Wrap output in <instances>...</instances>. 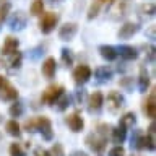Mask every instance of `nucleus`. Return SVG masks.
Segmentation results:
<instances>
[{"label":"nucleus","mask_w":156,"mask_h":156,"mask_svg":"<svg viewBox=\"0 0 156 156\" xmlns=\"http://www.w3.org/2000/svg\"><path fill=\"white\" fill-rule=\"evenodd\" d=\"M24 130L26 132H41L44 140H52L54 132H52V122L46 115L31 117L29 120L24 122Z\"/></svg>","instance_id":"obj_1"},{"label":"nucleus","mask_w":156,"mask_h":156,"mask_svg":"<svg viewBox=\"0 0 156 156\" xmlns=\"http://www.w3.org/2000/svg\"><path fill=\"white\" fill-rule=\"evenodd\" d=\"M107 130H109V127L107 125H99L98 127L96 132H93L86 136V145L90 146L93 151H96V153H101L102 150H104L106 146V138H107Z\"/></svg>","instance_id":"obj_2"},{"label":"nucleus","mask_w":156,"mask_h":156,"mask_svg":"<svg viewBox=\"0 0 156 156\" xmlns=\"http://www.w3.org/2000/svg\"><path fill=\"white\" fill-rule=\"evenodd\" d=\"M62 94H63V86H60V85H51V86L46 88V91L42 93L41 101L44 102V104H47V106H54V104H55V101Z\"/></svg>","instance_id":"obj_3"},{"label":"nucleus","mask_w":156,"mask_h":156,"mask_svg":"<svg viewBox=\"0 0 156 156\" xmlns=\"http://www.w3.org/2000/svg\"><path fill=\"white\" fill-rule=\"evenodd\" d=\"M106 104L111 112H117V111H120V107L125 106V98L119 91H111L106 98Z\"/></svg>","instance_id":"obj_4"},{"label":"nucleus","mask_w":156,"mask_h":156,"mask_svg":"<svg viewBox=\"0 0 156 156\" xmlns=\"http://www.w3.org/2000/svg\"><path fill=\"white\" fill-rule=\"evenodd\" d=\"M57 23H58V16L55 13H44L41 21H39V28H41V31L44 34H49L55 29Z\"/></svg>","instance_id":"obj_5"},{"label":"nucleus","mask_w":156,"mask_h":156,"mask_svg":"<svg viewBox=\"0 0 156 156\" xmlns=\"http://www.w3.org/2000/svg\"><path fill=\"white\" fill-rule=\"evenodd\" d=\"M26 23H28V16L24 12H16L10 16V21H8V26L12 31H21V29L26 28Z\"/></svg>","instance_id":"obj_6"},{"label":"nucleus","mask_w":156,"mask_h":156,"mask_svg":"<svg viewBox=\"0 0 156 156\" xmlns=\"http://www.w3.org/2000/svg\"><path fill=\"white\" fill-rule=\"evenodd\" d=\"M91 75H93V72L88 65H78L75 70H73V80H75V83H78V85L86 83L91 78Z\"/></svg>","instance_id":"obj_7"},{"label":"nucleus","mask_w":156,"mask_h":156,"mask_svg":"<svg viewBox=\"0 0 156 156\" xmlns=\"http://www.w3.org/2000/svg\"><path fill=\"white\" fill-rule=\"evenodd\" d=\"M104 104V96L99 91H94L93 94L88 98V111L90 112H99Z\"/></svg>","instance_id":"obj_8"},{"label":"nucleus","mask_w":156,"mask_h":156,"mask_svg":"<svg viewBox=\"0 0 156 156\" xmlns=\"http://www.w3.org/2000/svg\"><path fill=\"white\" fill-rule=\"evenodd\" d=\"M138 29H140V26H138L136 23L127 21V23H124V24L120 26L119 33H117V36H119V39H129V37L133 36V34L138 33Z\"/></svg>","instance_id":"obj_9"},{"label":"nucleus","mask_w":156,"mask_h":156,"mask_svg":"<svg viewBox=\"0 0 156 156\" xmlns=\"http://www.w3.org/2000/svg\"><path fill=\"white\" fill-rule=\"evenodd\" d=\"M76 31H78V26L75 23H65L63 26H60V29H58V37H60L62 41H72V39L75 37Z\"/></svg>","instance_id":"obj_10"},{"label":"nucleus","mask_w":156,"mask_h":156,"mask_svg":"<svg viewBox=\"0 0 156 156\" xmlns=\"http://www.w3.org/2000/svg\"><path fill=\"white\" fill-rule=\"evenodd\" d=\"M65 122H67V125L70 127L72 132H81L83 127H85V120H83V117L80 114H76V112L68 115L65 119Z\"/></svg>","instance_id":"obj_11"},{"label":"nucleus","mask_w":156,"mask_h":156,"mask_svg":"<svg viewBox=\"0 0 156 156\" xmlns=\"http://www.w3.org/2000/svg\"><path fill=\"white\" fill-rule=\"evenodd\" d=\"M16 98H18L16 88H15L13 85H10L8 81L0 88V99H3V101H16Z\"/></svg>","instance_id":"obj_12"},{"label":"nucleus","mask_w":156,"mask_h":156,"mask_svg":"<svg viewBox=\"0 0 156 156\" xmlns=\"http://www.w3.org/2000/svg\"><path fill=\"white\" fill-rule=\"evenodd\" d=\"M18 46H20V41L13 36H8L7 39L3 41V46H2V55H12L18 51Z\"/></svg>","instance_id":"obj_13"},{"label":"nucleus","mask_w":156,"mask_h":156,"mask_svg":"<svg viewBox=\"0 0 156 156\" xmlns=\"http://www.w3.org/2000/svg\"><path fill=\"white\" fill-rule=\"evenodd\" d=\"M135 146H138L141 150H148V151H153L154 150V135H143V136H138Z\"/></svg>","instance_id":"obj_14"},{"label":"nucleus","mask_w":156,"mask_h":156,"mask_svg":"<svg viewBox=\"0 0 156 156\" xmlns=\"http://www.w3.org/2000/svg\"><path fill=\"white\" fill-rule=\"evenodd\" d=\"M55 70H57V62L54 57H47L42 63V75L46 78H52L55 75Z\"/></svg>","instance_id":"obj_15"},{"label":"nucleus","mask_w":156,"mask_h":156,"mask_svg":"<svg viewBox=\"0 0 156 156\" xmlns=\"http://www.w3.org/2000/svg\"><path fill=\"white\" fill-rule=\"evenodd\" d=\"M117 54H120V57L124 58V60H133V58L138 57L136 49L132 47V46H120L117 49Z\"/></svg>","instance_id":"obj_16"},{"label":"nucleus","mask_w":156,"mask_h":156,"mask_svg":"<svg viewBox=\"0 0 156 156\" xmlns=\"http://www.w3.org/2000/svg\"><path fill=\"white\" fill-rule=\"evenodd\" d=\"M99 54H101V57L104 58V60L107 62H112V60H115L117 58V49L114 46H101L99 47Z\"/></svg>","instance_id":"obj_17"},{"label":"nucleus","mask_w":156,"mask_h":156,"mask_svg":"<svg viewBox=\"0 0 156 156\" xmlns=\"http://www.w3.org/2000/svg\"><path fill=\"white\" fill-rule=\"evenodd\" d=\"M150 88V73L145 67L140 68V75H138V90L141 93H145Z\"/></svg>","instance_id":"obj_18"},{"label":"nucleus","mask_w":156,"mask_h":156,"mask_svg":"<svg viewBox=\"0 0 156 156\" xmlns=\"http://www.w3.org/2000/svg\"><path fill=\"white\" fill-rule=\"evenodd\" d=\"M145 114L146 117H150V119H154L156 117V102H154V93H151V94L148 96V99L145 101Z\"/></svg>","instance_id":"obj_19"},{"label":"nucleus","mask_w":156,"mask_h":156,"mask_svg":"<svg viewBox=\"0 0 156 156\" xmlns=\"http://www.w3.org/2000/svg\"><path fill=\"white\" fill-rule=\"evenodd\" d=\"M94 76L101 83L109 81L111 78H112V70H111V68H107V67H98L96 70H94Z\"/></svg>","instance_id":"obj_20"},{"label":"nucleus","mask_w":156,"mask_h":156,"mask_svg":"<svg viewBox=\"0 0 156 156\" xmlns=\"http://www.w3.org/2000/svg\"><path fill=\"white\" fill-rule=\"evenodd\" d=\"M125 136H127V129H124V127H115L114 130H112V141L117 145H120V143H124V140H125Z\"/></svg>","instance_id":"obj_21"},{"label":"nucleus","mask_w":156,"mask_h":156,"mask_svg":"<svg viewBox=\"0 0 156 156\" xmlns=\"http://www.w3.org/2000/svg\"><path fill=\"white\" fill-rule=\"evenodd\" d=\"M135 120H136V115L133 114V112H127L125 115H122V117H120L119 125H120V127H124V129H130V127H133Z\"/></svg>","instance_id":"obj_22"},{"label":"nucleus","mask_w":156,"mask_h":156,"mask_svg":"<svg viewBox=\"0 0 156 156\" xmlns=\"http://www.w3.org/2000/svg\"><path fill=\"white\" fill-rule=\"evenodd\" d=\"M10 2L8 0H0V26L3 24V21L7 20L8 13H10Z\"/></svg>","instance_id":"obj_23"},{"label":"nucleus","mask_w":156,"mask_h":156,"mask_svg":"<svg viewBox=\"0 0 156 156\" xmlns=\"http://www.w3.org/2000/svg\"><path fill=\"white\" fill-rule=\"evenodd\" d=\"M23 111H24V107H23V102H20V101H15L12 106H10V115L12 117H21L23 115Z\"/></svg>","instance_id":"obj_24"},{"label":"nucleus","mask_w":156,"mask_h":156,"mask_svg":"<svg viewBox=\"0 0 156 156\" xmlns=\"http://www.w3.org/2000/svg\"><path fill=\"white\" fill-rule=\"evenodd\" d=\"M7 132H8V133L12 135V136H16V138H18V136L21 135L20 124H18L16 120H8V122H7Z\"/></svg>","instance_id":"obj_25"},{"label":"nucleus","mask_w":156,"mask_h":156,"mask_svg":"<svg viewBox=\"0 0 156 156\" xmlns=\"http://www.w3.org/2000/svg\"><path fill=\"white\" fill-rule=\"evenodd\" d=\"M60 55H62L63 65H67V67H72V65H73V54H72L70 49L63 47L62 51H60Z\"/></svg>","instance_id":"obj_26"},{"label":"nucleus","mask_w":156,"mask_h":156,"mask_svg":"<svg viewBox=\"0 0 156 156\" xmlns=\"http://www.w3.org/2000/svg\"><path fill=\"white\" fill-rule=\"evenodd\" d=\"M8 57H10V60H8V67H10V68H20V67H21V58H23V55H21L18 51L15 52V54H12V55H8Z\"/></svg>","instance_id":"obj_27"},{"label":"nucleus","mask_w":156,"mask_h":156,"mask_svg":"<svg viewBox=\"0 0 156 156\" xmlns=\"http://www.w3.org/2000/svg\"><path fill=\"white\" fill-rule=\"evenodd\" d=\"M31 13L34 16H39V15L44 13V2L42 0H34L31 5Z\"/></svg>","instance_id":"obj_28"},{"label":"nucleus","mask_w":156,"mask_h":156,"mask_svg":"<svg viewBox=\"0 0 156 156\" xmlns=\"http://www.w3.org/2000/svg\"><path fill=\"white\" fill-rule=\"evenodd\" d=\"M99 8H101V2L99 0H94L90 7V12H88V20H94L99 13Z\"/></svg>","instance_id":"obj_29"},{"label":"nucleus","mask_w":156,"mask_h":156,"mask_svg":"<svg viewBox=\"0 0 156 156\" xmlns=\"http://www.w3.org/2000/svg\"><path fill=\"white\" fill-rule=\"evenodd\" d=\"M55 104H57V109H58V111H65L67 107L70 106V98L65 96V94H62V96L55 101Z\"/></svg>","instance_id":"obj_30"},{"label":"nucleus","mask_w":156,"mask_h":156,"mask_svg":"<svg viewBox=\"0 0 156 156\" xmlns=\"http://www.w3.org/2000/svg\"><path fill=\"white\" fill-rule=\"evenodd\" d=\"M10 156H24V150L20 146V143L10 145Z\"/></svg>","instance_id":"obj_31"},{"label":"nucleus","mask_w":156,"mask_h":156,"mask_svg":"<svg viewBox=\"0 0 156 156\" xmlns=\"http://www.w3.org/2000/svg\"><path fill=\"white\" fill-rule=\"evenodd\" d=\"M140 12L145 13V15H148V16H153V15H154V5H153V3H145V5H141V7H140Z\"/></svg>","instance_id":"obj_32"},{"label":"nucleus","mask_w":156,"mask_h":156,"mask_svg":"<svg viewBox=\"0 0 156 156\" xmlns=\"http://www.w3.org/2000/svg\"><path fill=\"white\" fill-rule=\"evenodd\" d=\"M125 154V150L122 145H115L114 148L109 151V156H124Z\"/></svg>","instance_id":"obj_33"},{"label":"nucleus","mask_w":156,"mask_h":156,"mask_svg":"<svg viewBox=\"0 0 156 156\" xmlns=\"http://www.w3.org/2000/svg\"><path fill=\"white\" fill-rule=\"evenodd\" d=\"M51 156H63V150H62V146L58 145V143H55L52 146V150H51V153H49Z\"/></svg>","instance_id":"obj_34"},{"label":"nucleus","mask_w":156,"mask_h":156,"mask_svg":"<svg viewBox=\"0 0 156 156\" xmlns=\"http://www.w3.org/2000/svg\"><path fill=\"white\" fill-rule=\"evenodd\" d=\"M154 54H156V49H154L153 46L148 47V57H146V62L153 63V62H154Z\"/></svg>","instance_id":"obj_35"},{"label":"nucleus","mask_w":156,"mask_h":156,"mask_svg":"<svg viewBox=\"0 0 156 156\" xmlns=\"http://www.w3.org/2000/svg\"><path fill=\"white\" fill-rule=\"evenodd\" d=\"M83 98H85V91H76V99H78V102H81L83 101Z\"/></svg>","instance_id":"obj_36"},{"label":"nucleus","mask_w":156,"mask_h":156,"mask_svg":"<svg viewBox=\"0 0 156 156\" xmlns=\"http://www.w3.org/2000/svg\"><path fill=\"white\" fill-rule=\"evenodd\" d=\"M154 129H156V125H154V122H151V125H150V129H148V130H150V132H148V133H150V135H154Z\"/></svg>","instance_id":"obj_37"},{"label":"nucleus","mask_w":156,"mask_h":156,"mask_svg":"<svg viewBox=\"0 0 156 156\" xmlns=\"http://www.w3.org/2000/svg\"><path fill=\"white\" fill-rule=\"evenodd\" d=\"M7 81H8L7 78H3L2 75H0V88H2V86H3V85H5V83H7Z\"/></svg>","instance_id":"obj_38"},{"label":"nucleus","mask_w":156,"mask_h":156,"mask_svg":"<svg viewBox=\"0 0 156 156\" xmlns=\"http://www.w3.org/2000/svg\"><path fill=\"white\" fill-rule=\"evenodd\" d=\"M150 37L154 39V26H151V29H150Z\"/></svg>","instance_id":"obj_39"},{"label":"nucleus","mask_w":156,"mask_h":156,"mask_svg":"<svg viewBox=\"0 0 156 156\" xmlns=\"http://www.w3.org/2000/svg\"><path fill=\"white\" fill-rule=\"evenodd\" d=\"M99 2H101V3H112L114 0H99Z\"/></svg>","instance_id":"obj_40"},{"label":"nucleus","mask_w":156,"mask_h":156,"mask_svg":"<svg viewBox=\"0 0 156 156\" xmlns=\"http://www.w3.org/2000/svg\"><path fill=\"white\" fill-rule=\"evenodd\" d=\"M73 156H86L85 153H80V151H76V153H73Z\"/></svg>","instance_id":"obj_41"},{"label":"nucleus","mask_w":156,"mask_h":156,"mask_svg":"<svg viewBox=\"0 0 156 156\" xmlns=\"http://www.w3.org/2000/svg\"><path fill=\"white\" fill-rule=\"evenodd\" d=\"M52 2H58V0H52Z\"/></svg>","instance_id":"obj_42"}]
</instances>
